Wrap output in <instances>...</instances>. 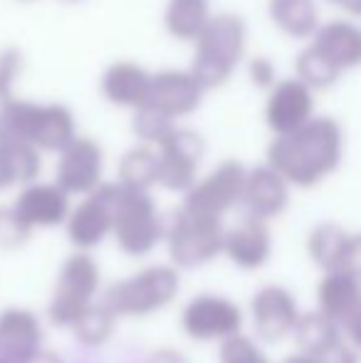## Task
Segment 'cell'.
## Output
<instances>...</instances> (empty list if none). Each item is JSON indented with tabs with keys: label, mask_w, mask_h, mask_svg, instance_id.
<instances>
[{
	"label": "cell",
	"mask_w": 361,
	"mask_h": 363,
	"mask_svg": "<svg viewBox=\"0 0 361 363\" xmlns=\"http://www.w3.org/2000/svg\"><path fill=\"white\" fill-rule=\"evenodd\" d=\"M159 188L186 193L198 181L201 161L206 156V139L186 126H174L159 146Z\"/></svg>",
	"instance_id": "obj_10"
},
{
	"label": "cell",
	"mask_w": 361,
	"mask_h": 363,
	"mask_svg": "<svg viewBox=\"0 0 361 363\" xmlns=\"http://www.w3.org/2000/svg\"><path fill=\"white\" fill-rule=\"evenodd\" d=\"M151 79H154V72L141 67L139 62L119 60V62H111L109 67L101 72L99 91L111 106L134 111V109H139V106L149 104Z\"/></svg>",
	"instance_id": "obj_19"
},
{
	"label": "cell",
	"mask_w": 361,
	"mask_h": 363,
	"mask_svg": "<svg viewBox=\"0 0 361 363\" xmlns=\"http://www.w3.org/2000/svg\"><path fill=\"white\" fill-rule=\"evenodd\" d=\"M131 114H134L131 116V131H134V136L141 144H151V146H159L174 131V126L179 124L171 116H166L161 109H156L154 104L139 106Z\"/></svg>",
	"instance_id": "obj_31"
},
{
	"label": "cell",
	"mask_w": 361,
	"mask_h": 363,
	"mask_svg": "<svg viewBox=\"0 0 361 363\" xmlns=\"http://www.w3.org/2000/svg\"><path fill=\"white\" fill-rule=\"evenodd\" d=\"M294 77L302 79L309 89L327 91L337 84L342 72H339V69L334 67V65L329 62V60L324 57V55L319 52L312 43H307L297 52V57H294Z\"/></svg>",
	"instance_id": "obj_29"
},
{
	"label": "cell",
	"mask_w": 361,
	"mask_h": 363,
	"mask_svg": "<svg viewBox=\"0 0 361 363\" xmlns=\"http://www.w3.org/2000/svg\"><path fill=\"white\" fill-rule=\"evenodd\" d=\"M18 186V181H15V173L13 168H10L8 158L3 156V151H0V191H8V188Z\"/></svg>",
	"instance_id": "obj_40"
},
{
	"label": "cell",
	"mask_w": 361,
	"mask_h": 363,
	"mask_svg": "<svg viewBox=\"0 0 361 363\" xmlns=\"http://www.w3.org/2000/svg\"><path fill=\"white\" fill-rule=\"evenodd\" d=\"M116 183L131 191H151L159 186V148L139 141L124 151L116 166Z\"/></svg>",
	"instance_id": "obj_24"
},
{
	"label": "cell",
	"mask_w": 361,
	"mask_h": 363,
	"mask_svg": "<svg viewBox=\"0 0 361 363\" xmlns=\"http://www.w3.org/2000/svg\"><path fill=\"white\" fill-rule=\"evenodd\" d=\"M361 306V279L344 269L322 272L317 282V309L344 326Z\"/></svg>",
	"instance_id": "obj_22"
},
{
	"label": "cell",
	"mask_w": 361,
	"mask_h": 363,
	"mask_svg": "<svg viewBox=\"0 0 361 363\" xmlns=\"http://www.w3.org/2000/svg\"><path fill=\"white\" fill-rule=\"evenodd\" d=\"M60 3H65V5H79V3H84V0H60Z\"/></svg>",
	"instance_id": "obj_44"
},
{
	"label": "cell",
	"mask_w": 361,
	"mask_h": 363,
	"mask_svg": "<svg viewBox=\"0 0 361 363\" xmlns=\"http://www.w3.org/2000/svg\"><path fill=\"white\" fill-rule=\"evenodd\" d=\"M0 134L30 141L43 153H60L77 136L72 109L60 101H28L15 96L0 114Z\"/></svg>",
	"instance_id": "obj_3"
},
{
	"label": "cell",
	"mask_w": 361,
	"mask_h": 363,
	"mask_svg": "<svg viewBox=\"0 0 361 363\" xmlns=\"http://www.w3.org/2000/svg\"><path fill=\"white\" fill-rule=\"evenodd\" d=\"M344 129L332 116H314L292 134L274 136L265 163L279 171L292 188H317L344 161Z\"/></svg>",
	"instance_id": "obj_1"
},
{
	"label": "cell",
	"mask_w": 361,
	"mask_h": 363,
	"mask_svg": "<svg viewBox=\"0 0 361 363\" xmlns=\"http://www.w3.org/2000/svg\"><path fill=\"white\" fill-rule=\"evenodd\" d=\"M0 151L8 158L18 186L38 181L40 171H43V151L38 146H33L30 141L18 139V136L0 134Z\"/></svg>",
	"instance_id": "obj_30"
},
{
	"label": "cell",
	"mask_w": 361,
	"mask_h": 363,
	"mask_svg": "<svg viewBox=\"0 0 361 363\" xmlns=\"http://www.w3.org/2000/svg\"><path fill=\"white\" fill-rule=\"evenodd\" d=\"M289 193H292V186L287 183V178L274 171L270 163H262V166L248 168L240 206L248 211V216L274 220L287 211Z\"/></svg>",
	"instance_id": "obj_18"
},
{
	"label": "cell",
	"mask_w": 361,
	"mask_h": 363,
	"mask_svg": "<svg viewBox=\"0 0 361 363\" xmlns=\"http://www.w3.org/2000/svg\"><path fill=\"white\" fill-rule=\"evenodd\" d=\"M181 291V269L176 264H149L139 272L114 282L104 291L101 301L116 316L144 319L159 314L176 301Z\"/></svg>",
	"instance_id": "obj_4"
},
{
	"label": "cell",
	"mask_w": 361,
	"mask_h": 363,
	"mask_svg": "<svg viewBox=\"0 0 361 363\" xmlns=\"http://www.w3.org/2000/svg\"><path fill=\"white\" fill-rule=\"evenodd\" d=\"M342 74L361 67V23L352 18H334L319 25L309 40Z\"/></svg>",
	"instance_id": "obj_21"
},
{
	"label": "cell",
	"mask_w": 361,
	"mask_h": 363,
	"mask_svg": "<svg viewBox=\"0 0 361 363\" xmlns=\"http://www.w3.org/2000/svg\"><path fill=\"white\" fill-rule=\"evenodd\" d=\"M327 5L337 8L344 18H352V20H361V0H324Z\"/></svg>",
	"instance_id": "obj_39"
},
{
	"label": "cell",
	"mask_w": 361,
	"mask_h": 363,
	"mask_svg": "<svg viewBox=\"0 0 361 363\" xmlns=\"http://www.w3.org/2000/svg\"><path fill=\"white\" fill-rule=\"evenodd\" d=\"M299 304L294 294L282 284H265L250 299V319L255 336L267 344L292 336L299 321Z\"/></svg>",
	"instance_id": "obj_14"
},
{
	"label": "cell",
	"mask_w": 361,
	"mask_h": 363,
	"mask_svg": "<svg viewBox=\"0 0 361 363\" xmlns=\"http://www.w3.org/2000/svg\"><path fill=\"white\" fill-rule=\"evenodd\" d=\"M282 363H322L317 359V356L307 354V351H294V354H289L287 359H282Z\"/></svg>",
	"instance_id": "obj_42"
},
{
	"label": "cell",
	"mask_w": 361,
	"mask_h": 363,
	"mask_svg": "<svg viewBox=\"0 0 361 363\" xmlns=\"http://www.w3.org/2000/svg\"><path fill=\"white\" fill-rule=\"evenodd\" d=\"M101 289L99 262L91 257L87 250H74L67 255L55 279L52 296L48 301V316L55 326H70L77 321V316L96 301Z\"/></svg>",
	"instance_id": "obj_6"
},
{
	"label": "cell",
	"mask_w": 361,
	"mask_h": 363,
	"mask_svg": "<svg viewBox=\"0 0 361 363\" xmlns=\"http://www.w3.org/2000/svg\"><path fill=\"white\" fill-rule=\"evenodd\" d=\"M25 67V57L18 48H3L0 50V114L8 109V104L15 99L13 84Z\"/></svg>",
	"instance_id": "obj_34"
},
{
	"label": "cell",
	"mask_w": 361,
	"mask_h": 363,
	"mask_svg": "<svg viewBox=\"0 0 361 363\" xmlns=\"http://www.w3.org/2000/svg\"><path fill=\"white\" fill-rule=\"evenodd\" d=\"M248 168L238 158H226L211 173L198 178L186 193H183V208L203 216L223 218L243 201Z\"/></svg>",
	"instance_id": "obj_8"
},
{
	"label": "cell",
	"mask_w": 361,
	"mask_h": 363,
	"mask_svg": "<svg viewBox=\"0 0 361 363\" xmlns=\"http://www.w3.org/2000/svg\"><path fill=\"white\" fill-rule=\"evenodd\" d=\"M339 269H344V272L361 279V230L359 233H349V242H347V250H344Z\"/></svg>",
	"instance_id": "obj_37"
},
{
	"label": "cell",
	"mask_w": 361,
	"mask_h": 363,
	"mask_svg": "<svg viewBox=\"0 0 361 363\" xmlns=\"http://www.w3.org/2000/svg\"><path fill=\"white\" fill-rule=\"evenodd\" d=\"M25 363H62V359H60V356H55V354H50V351L40 349L33 359H28Z\"/></svg>",
	"instance_id": "obj_43"
},
{
	"label": "cell",
	"mask_w": 361,
	"mask_h": 363,
	"mask_svg": "<svg viewBox=\"0 0 361 363\" xmlns=\"http://www.w3.org/2000/svg\"><path fill=\"white\" fill-rule=\"evenodd\" d=\"M245 316L233 299L221 294H196L181 309V329L193 341H226L243 331Z\"/></svg>",
	"instance_id": "obj_9"
},
{
	"label": "cell",
	"mask_w": 361,
	"mask_h": 363,
	"mask_svg": "<svg viewBox=\"0 0 361 363\" xmlns=\"http://www.w3.org/2000/svg\"><path fill=\"white\" fill-rule=\"evenodd\" d=\"M218 363H272V361L252 336L240 331V334L228 336L226 341H221Z\"/></svg>",
	"instance_id": "obj_32"
},
{
	"label": "cell",
	"mask_w": 361,
	"mask_h": 363,
	"mask_svg": "<svg viewBox=\"0 0 361 363\" xmlns=\"http://www.w3.org/2000/svg\"><path fill=\"white\" fill-rule=\"evenodd\" d=\"M317 359L322 363H359L361 354L354 349V344L347 339V336H342L332 349H327L322 356H317Z\"/></svg>",
	"instance_id": "obj_36"
},
{
	"label": "cell",
	"mask_w": 361,
	"mask_h": 363,
	"mask_svg": "<svg viewBox=\"0 0 361 363\" xmlns=\"http://www.w3.org/2000/svg\"><path fill=\"white\" fill-rule=\"evenodd\" d=\"M347 242L349 230L342 228L339 223L327 220V223H319L309 230L304 250H307V257L314 267H319L322 272H329V269H339Z\"/></svg>",
	"instance_id": "obj_25"
},
{
	"label": "cell",
	"mask_w": 361,
	"mask_h": 363,
	"mask_svg": "<svg viewBox=\"0 0 361 363\" xmlns=\"http://www.w3.org/2000/svg\"><path fill=\"white\" fill-rule=\"evenodd\" d=\"M223 255L243 272H255V269L265 267L272 257L270 220L245 216L233 228H226Z\"/></svg>",
	"instance_id": "obj_15"
},
{
	"label": "cell",
	"mask_w": 361,
	"mask_h": 363,
	"mask_svg": "<svg viewBox=\"0 0 361 363\" xmlns=\"http://www.w3.org/2000/svg\"><path fill=\"white\" fill-rule=\"evenodd\" d=\"M206 86L198 82L191 69H159L151 79V96L149 104L161 109L174 121L186 119L193 111L201 109Z\"/></svg>",
	"instance_id": "obj_16"
},
{
	"label": "cell",
	"mask_w": 361,
	"mask_h": 363,
	"mask_svg": "<svg viewBox=\"0 0 361 363\" xmlns=\"http://www.w3.org/2000/svg\"><path fill=\"white\" fill-rule=\"evenodd\" d=\"M211 18V0H169L164 10V28L179 43H196Z\"/></svg>",
	"instance_id": "obj_26"
},
{
	"label": "cell",
	"mask_w": 361,
	"mask_h": 363,
	"mask_svg": "<svg viewBox=\"0 0 361 363\" xmlns=\"http://www.w3.org/2000/svg\"><path fill=\"white\" fill-rule=\"evenodd\" d=\"M0 363H15V361H8V359H3V356H0Z\"/></svg>",
	"instance_id": "obj_45"
},
{
	"label": "cell",
	"mask_w": 361,
	"mask_h": 363,
	"mask_svg": "<svg viewBox=\"0 0 361 363\" xmlns=\"http://www.w3.org/2000/svg\"><path fill=\"white\" fill-rule=\"evenodd\" d=\"M111 238L126 257H146L166 238V225L151 191H131L116 183Z\"/></svg>",
	"instance_id": "obj_5"
},
{
	"label": "cell",
	"mask_w": 361,
	"mask_h": 363,
	"mask_svg": "<svg viewBox=\"0 0 361 363\" xmlns=\"http://www.w3.org/2000/svg\"><path fill=\"white\" fill-rule=\"evenodd\" d=\"M344 336V329L332 321L327 314H322L319 309L304 311L299 314V321L292 331V339L297 344L299 351H307L312 356H322L327 349H332L339 339Z\"/></svg>",
	"instance_id": "obj_27"
},
{
	"label": "cell",
	"mask_w": 361,
	"mask_h": 363,
	"mask_svg": "<svg viewBox=\"0 0 361 363\" xmlns=\"http://www.w3.org/2000/svg\"><path fill=\"white\" fill-rule=\"evenodd\" d=\"M116 321H119V316L99 299V301H94V304H89L87 309L77 316V321L70 326V331H72V336L82 346H87V349H99V346H104L106 341L114 336Z\"/></svg>",
	"instance_id": "obj_28"
},
{
	"label": "cell",
	"mask_w": 361,
	"mask_h": 363,
	"mask_svg": "<svg viewBox=\"0 0 361 363\" xmlns=\"http://www.w3.org/2000/svg\"><path fill=\"white\" fill-rule=\"evenodd\" d=\"M248 55V25L238 13H216L193 43L191 72L206 91L221 89L231 82Z\"/></svg>",
	"instance_id": "obj_2"
},
{
	"label": "cell",
	"mask_w": 361,
	"mask_h": 363,
	"mask_svg": "<svg viewBox=\"0 0 361 363\" xmlns=\"http://www.w3.org/2000/svg\"><path fill=\"white\" fill-rule=\"evenodd\" d=\"M342 329H344V336L352 341L354 349H357L359 354H361V306H359L357 311H354V316L342 326Z\"/></svg>",
	"instance_id": "obj_38"
},
{
	"label": "cell",
	"mask_w": 361,
	"mask_h": 363,
	"mask_svg": "<svg viewBox=\"0 0 361 363\" xmlns=\"http://www.w3.org/2000/svg\"><path fill=\"white\" fill-rule=\"evenodd\" d=\"M13 206L30 228L45 230V228L65 225L70 211H72V196L55 181L52 183L30 181L20 188Z\"/></svg>",
	"instance_id": "obj_17"
},
{
	"label": "cell",
	"mask_w": 361,
	"mask_h": 363,
	"mask_svg": "<svg viewBox=\"0 0 361 363\" xmlns=\"http://www.w3.org/2000/svg\"><path fill=\"white\" fill-rule=\"evenodd\" d=\"M314 94L302 79L287 77L277 79V84L265 96V126L272 131V136L292 134L299 126H304L309 119H314Z\"/></svg>",
	"instance_id": "obj_13"
},
{
	"label": "cell",
	"mask_w": 361,
	"mask_h": 363,
	"mask_svg": "<svg viewBox=\"0 0 361 363\" xmlns=\"http://www.w3.org/2000/svg\"><path fill=\"white\" fill-rule=\"evenodd\" d=\"M223 238L226 228L221 218L193 213L181 206L166 228L164 242L169 247L171 264L179 269H196L223 255Z\"/></svg>",
	"instance_id": "obj_7"
},
{
	"label": "cell",
	"mask_w": 361,
	"mask_h": 363,
	"mask_svg": "<svg viewBox=\"0 0 361 363\" xmlns=\"http://www.w3.org/2000/svg\"><path fill=\"white\" fill-rule=\"evenodd\" d=\"M55 183L65 188L70 196H87L104 183V148L91 136H74L57 153Z\"/></svg>",
	"instance_id": "obj_12"
},
{
	"label": "cell",
	"mask_w": 361,
	"mask_h": 363,
	"mask_svg": "<svg viewBox=\"0 0 361 363\" xmlns=\"http://www.w3.org/2000/svg\"><path fill=\"white\" fill-rule=\"evenodd\" d=\"M248 77L250 82L262 91H270L274 84H277V67L272 65V60L267 57H252L248 60Z\"/></svg>",
	"instance_id": "obj_35"
},
{
	"label": "cell",
	"mask_w": 361,
	"mask_h": 363,
	"mask_svg": "<svg viewBox=\"0 0 361 363\" xmlns=\"http://www.w3.org/2000/svg\"><path fill=\"white\" fill-rule=\"evenodd\" d=\"M116 188H119L116 181H104L96 191L82 196V201L77 206H72L67 220H65V233H67V240L74 250L91 252L111 235Z\"/></svg>",
	"instance_id": "obj_11"
},
{
	"label": "cell",
	"mask_w": 361,
	"mask_h": 363,
	"mask_svg": "<svg viewBox=\"0 0 361 363\" xmlns=\"http://www.w3.org/2000/svg\"><path fill=\"white\" fill-rule=\"evenodd\" d=\"M146 363H186V361H183V356L179 354V351L159 349V351H154V354L149 356V361H146Z\"/></svg>",
	"instance_id": "obj_41"
},
{
	"label": "cell",
	"mask_w": 361,
	"mask_h": 363,
	"mask_svg": "<svg viewBox=\"0 0 361 363\" xmlns=\"http://www.w3.org/2000/svg\"><path fill=\"white\" fill-rule=\"evenodd\" d=\"M267 18L292 40H312L322 25L319 0H267Z\"/></svg>",
	"instance_id": "obj_23"
},
{
	"label": "cell",
	"mask_w": 361,
	"mask_h": 363,
	"mask_svg": "<svg viewBox=\"0 0 361 363\" xmlns=\"http://www.w3.org/2000/svg\"><path fill=\"white\" fill-rule=\"evenodd\" d=\"M43 321L25 306H5L0 311V356L25 363L43 349Z\"/></svg>",
	"instance_id": "obj_20"
},
{
	"label": "cell",
	"mask_w": 361,
	"mask_h": 363,
	"mask_svg": "<svg viewBox=\"0 0 361 363\" xmlns=\"http://www.w3.org/2000/svg\"><path fill=\"white\" fill-rule=\"evenodd\" d=\"M35 230L20 218L15 206H0V250H20L28 245Z\"/></svg>",
	"instance_id": "obj_33"
}]
</instances>
